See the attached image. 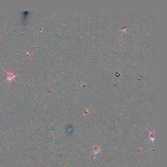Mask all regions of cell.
I'll use <instances>...</instances> for the list:
<instances>
[{"label": "cell", "mask_w": 167, "mask_h": 167, "mask_svg": "<svg viewBox=\"0 0 167 167\" xmlns=\"http://www.w3.org/2000/svg\"><path fill=\"white\" fill-rule=\"evenodd\" d=\"M15 76H16L13 72L11 71L7 72V73H6V77H7V80L11 82L12 80H13L14 79Z\"/></svg>", "instance_id": "cell-1"}]
</instances>
